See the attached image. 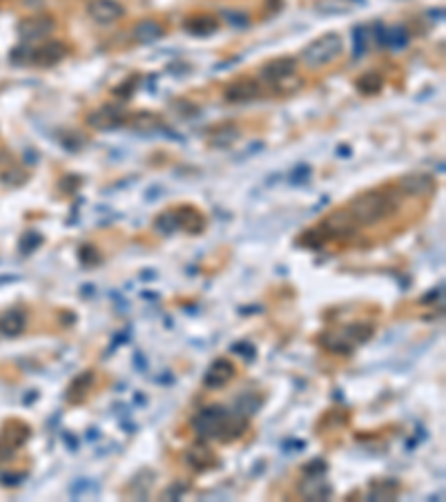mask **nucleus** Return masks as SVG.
Returning a JSON list of instances; mask_svg holds the SVG:
<instances>
[{"label": "nucleus", "instance_id": "obj_21", "mask_svg": "<svg viewBox=\"0 0 446 502\" xmlns=\"http://www.w3.org/2000/svg\"><path fill=\"white\" fill-rule=\"evenodd\" d=\"M386 45H393V47H401V45H406V29L404 27H395V29H390V31H384V38H382Z\"/></svg>", "mask_w": 446, "mask_h": 502}, {"label": "nucleus", "instance_id": "obj_6", "mask_svg": "<svg viewBox=\"0 0 446 502\" xmlns=\"http://www.w3.org/2000/svg\"><path fill=\"white\" fill-rule=\"evenodd\" d=\"M54 27H56V23H54L51 16H29L18 25V34L27 40H34V38L49 36Z\"/></svg>", "mask_w": 446, "mask_h": 502}, {"label": "nucleus", "instance_id": "obj_9", "mask_svg": "<svg viewBox=\"0 0 446 502\" xmlns=\"http://www.w3.org/2000/svg\"><path fill=\"white\" fill-rule=\"evenodd\" d=\"M225 101L230 103H248L253 101V98L259 96V83L253 81V79H241V81H234L232 85L225 87Z\"/></svg>", "mask_w": 446, "mask_h": 502}, {"label": "nucleus", "instance_id": "obj_18", "mask_svg": "<svg viewBox=\"0 0 446 502\" xmlns=\"http://www.w3.org/2000/svg\"><path fill=\"white\" fill-rule=\"evenodd\" d=\"M154 226H157L159 233L170 235V233L177 230V228H181V217L177 212H163L159 219L154 221Z\"/></svg>", "mask_w": 446, "mask_h": 502}, {"label": "nucleus", "instance_id": "obj_8", "mask_svg": "<svg viewBox=\"0 0 446 502\" xmlns=\"http://www.w3.org/2000/svg\"><path fill=\"white\" fill-rule=\"evenodd\" d=\"M321 228H326V233H328L330 237H351L357 233V226L353 219H351V214H348L346 210L344 212H333L330 217H326Z\"/></svg>", "mask_w": 446, "mask_h": 502}, {"label": "nucleus", "instance_id": "obj_22", "mask_svg": "<svg viewBox=\"0 0 446 502\" xmlns=\"http://www.w3.org/2000/svg\"><path fill=\"white\" fill-rule=\"evenodd\" d=\"M348 3H351V0H348ZM353 3H357V5H364V0H353Z\"/></svg>", "mask_w": 446, "mask_h": 502}, {"label": "nucleus", "instance_id": "obj_1", "mask_svg": "<svg viewBox=\"0 0 446 502\" xmlns=\"http://www.w3.org/2000/svg\"><path fill=\"white\" fill-rule=\"evenodd\" d=\"M395 210V203L388 194L382 192H364L346 205V212L357 226H375L384 221Z\"/></svg>", "mask_w": 446, "mask_h": 502}, {"label": "nucleus", "instance_id": "obj_3", "mask_svg": "<svg viewBox=\"0 0 446 502\" xmlns=\"http://www.w3.org/2000/svg\"><path fill=\"white\" fill-rule=\"evenodd\" d=\"M373 335V326H366L364 322L351 324L348 329H335L319 337V342L333 353H351L357 344L366 342Z\"/></svg>", "mask_w": 446, "mask_h": 502}, {"label": "nucleus", "instance_id": "obj_15", "mask_svg": "<svg viewBox=\"0 0 446 502\" xmlns=\"http://www.w3.org/2000/svg\"><path fill=\"white\" fill-rule=\"evenodd\" d=\"M188 460L194 469H199V471H203V469H208L210 464L216 462V457L214 453L208 449V446H203V444H197V446H192L190 453H188Z\"/></svg>", "mask_w": 446, "mask_h": 502}, {"label": "nucleus", "instance_id": "obj_19", "mask_svg": "<svg viewBox=\"0 0 446 502\" xmlns=\"http://www.w3.org/2000/svg\"><path fill=\"white\" fill-rule=\"evenodd\" d=\"M357 87H360L364 94H377L382 90V76L377 72H368L366 76H362V79L357 81Z\"/></svg>", "mask_w": 446, "mask_h": 502}, {"label": "nucleus", "instance_id": "obj_17", "mask_svg": "<svg viewBox=\"0 0 446 502\" xmlns=\"http://www.w3.org/2000/svg\"><path fill=\"white\" fill-rule=\"evenodd\" d=\"M314 9L321 14H346L351 12L353 5L348 0H314Z\"/></svg>", "mask_w": 446, "mask_h": 502}, {"label": "nucleus", "instance_id": "obj_5", "mask_svg": "<svg viewBox=\"0 0 446 502\" xmlns=\"http://www.w3.org/2000/svg\"><path fill=\"white\" fill-rule=\"evenodd\" d=\"M125 110L118 105H103L99 110H94L90 116H87V123L96 130H112V127H118L123 125L125 121Z\"/></svg>", "mask_w": 446, "mask_h": 502}, {"label": "nucleus", "instance_id": "obj_7", "mask_svg": "<svg viewBox=\"0 0 446 502\" xmlns=\"http://www.w3.org/2000/svg\"><path fill=\"white\" fill-rule=\"evenodd\" d=\"M295 70H297V61L295 58H290V56L275 58V61H270V63L264 65V68H261V79H266V81L277 85L281 81L290 79V76L295 74Z\"/></svg>", "mask_w": 446, "mask_h": 502}, {"label": "nucleus", "instance_id": "obj_10", "mask_svg": "<svg viewBox=\"0 0 446 502\" xmlns=\"http://www.w3.org/2000/svg\"><path fill=\"white\" fill-rule=\"evenodd\" d=\"M65 54H67V47L58 40H51V42H47V45H42L40 49L31 52L29 61L40 65V68H51V65H56L65 58Z\"/></svg>", "mask_w": 446, "mask_h": 502}, {"label": "nucleus", "instance_id": "obj_11", "mask_svg": "<svg viewBox=\"0 0 446 502\" xmlns=\"http://www.w3.org/2000/svg\"><path fill=\"white\" fill-rule=\"evenodd\" d=\"M132 36L136 42H143V45H150V42H157L166 36V29L159 23V20H152V18H143L138 20L132 29Z\"/></svg>", "mask_w": 446, "mask_h": 502}, {"label": "nucleus", "instance_id": "obj_4", "mask_svg": "<svg viewBox=\"0 0 446 502\" xmlns=\"http://www.w3.org/2000/svg\"><path fill=\"white\" fill-rule=\"evenodd\" d=\"M87 14L99 25H112L125 16V9L116 0H90L87 3Z\"/></svg>", "mask_w": 446, "mask_h": 502}, {"label": "nucleus", "instance_id": "obj_2", "mask_svg": "<svg viewBox=\"0 0 446 502\" xmlns=\"http://www.w3.org/2000/svg\"><path fill=\"white\" fill-rule=\"evenodd\" d=\"M344 52V40L340 34H324L319 38H314L310 45L301 52V61L310 70H319L324 65H330L333 61L340 58V54Z\"/></svg>", "mask_w": 446, "mask_h": 502}, {"label": "nucleus", "instance_id": "obj_20", "mask_svg": "<svg viewBox=\"0 0 446 502\" xmlns=\"http://www.w3.org/2000/svg\"><path fill=\"white\" fill-rule=\"evenodd\" d=\"M161 125V121L154 116V114H148V112H141L132 118V127L138 130V132H152V130H157Z\"/></svg>", "mask_w": 446, "mask_h": 502}, {"label": "nucleus", "instance_id": "obj_13", "mask_svg": "<svg viewBox=\"0 0 446 502\" xmlns=\"http://www.w3.org/2000/svg\"><path fill=\"white\" fill-rule=\"evenodd\" d=\"M399 188L413 196H427L435 190V181L429 174H406L399 179Z\"/></svg>", "mask_w": 446, "mask_h": 502}, {"label": "nucleus", "instance_id": "obj_12", "mask_svg": "<svg viewBox=\"0 0 446 502\" xmlns=\"http://www.w3.org/2000/svg\"><path fill=\"white\" fill-rule=\"evenodd\" d=\"M234 377V366L230 359H216V362L208 368V373H205V386L210 389H216V386H223L228 384Z\"/></svg>", "mask_w": 446, "mask_h": 502}, {"label": "nucleus", "instance_id": "obj_16", "mask_svg": "<svg viewBox=\"0 0 446 502\" xmlns=\"http://www.w3.org/2000/svg\"><path fill=\"white\" fill-rule=\"evenodd\" d=\"M23 329H25L23 313L9 311L5 317H0V331H3L5 335H18V333H23Z\"/></svg>", "mask_w": 446, "mask_h": 502}, {"label": "nucleus", "instance_id": "obj_14", "mask_svg": "<svg viewBox=\"0 0 446 502\" xmlns=\"http://www.w3.org/2000/svg\"><path fill=\"white\" fill-rule=\"evenodd\" d=\"M219 23H216L214 16H192L188 23H186V29L194 36H210L216 31Z\"/></svg>", "mask_w": 446, "mask_h": 502}]
</instances>
